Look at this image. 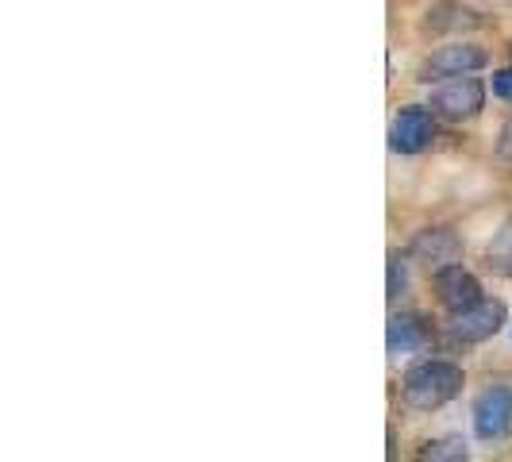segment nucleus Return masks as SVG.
<instances>
[{
    "instance_id": "nucleus-14",
    "label": "nucleus",
    "mask_w": 512,
    "mask_h": 462,
    "mask_svg": "<svg viewBox=\"0 0 512 462\" xmlns=\"http://www.w3.org/2000/svg\"><path fill=\"white\" fill-rule=\"evenodd\" d=\"M493 93H497L501 101H512V66L493 74Z\"/></svg>"
},
{
    "instance_id": "nucleus-1",
    "label": "nucleus",
    "mask_w": 512,
    "mask_h": 462,
    "mask_svg": "<svg viewBox=\"0 0 512 462\" xmlns=\"http://www.w3.org/2000/svg\"><path fill=\"white\" fill-rule=\"evenodd\" d=\"M462 366L447 359H424L409 366L405 382H401V397L405 405L416 412H436L443 409L447 401H455L462 393Z\"/></svg>"
},
{
    "instance_id": "nucleus-8",
    "label": "nucleus",
    "mask_w": 512,
    "mask_h": 462,
    "mask_svg": "<svg viewBox=\"0 0 512 462\" xmlns=\"http://www.w3.org/2000/svg\"><path fill=\"white\" fill-rule=\"evenodd\" d=\"M436 278V297L439 305L447 308V312H459V308H470L482 301V282L470 274V270H462V262L455 266H443Z\"/></svg>"
},
{
    "instance_id": "nucleus-12",
    "label": "nucleus",
    "mask_w": 512,
    "mask_h": 462,
    "mask_svg": "<svg viewBox=\"0 0 512 462\" xmlns=\"http://www.w3.org/2000/svg\"><path fill=\"white\" fill-rule=\"evenodd\" d=\"M470 451L462 447V439H432V443H424L420 447V459H451V462H459L466 459Z\"/></svg>"
},
{
    "instance_id": "nucleus-5",
    "label": "nucleus",
    "mask_w": 512,
    "mask_h": 462,
    "mask_svg": "<svg viewBox=\"0 0 512 462\" xmlns=\"http://www.w3.org/2000/svg\"><path fill=\"white\" fill-rule=\"evenodd\" d=\"M432 139H436V112H432V104H428V108H424V104H409V108L397 112L393 131H389L393 151L420 154L424 147H432Z\"/></svg>"
},
{
    "instance_id": "nucleus-10",
    "label": "nucleus",
    "mask_w": 512,
    "mask_h": 462,
    "mask_svg": "<svg viewBox=\"0 0 512 462\" xmlns=\"http://www.w3.org/2000/svg\"><path fill=\"white\" fill-rule=\"evenodd\" d=\"M424 343H428V324H424V316H416V312H397V316L389 320V332H385L389 355H409V351H420Z\"/></svg>"
},
{
    "instance_id": "nucleus-7",
    "label": "nucleus",
    "mask_w": 512,
    "mask_h": 462,
    "mask_svg": "<svg viewBox=\"0 0 512 462\" xmlns=\"http://www.w3.org/2000/svg\"><path fill=\"white\" fill-rule=\"evenodd\" d=\"M486 62H489V54L482 51V47H474V43H451V47H439V51L424 62L420 77H424V81H439V77L474 74V70H482Z\"/></svg>"
},
{
    "instance_id": "nucleus-6",
    "label": "nucleus",
    "mask_w": 512,
    "mask_h": 462,
    "mask_svg": "<svg viewBox=\"0 0 512 462\" xmlns=\"http://www.w3.org/2000/svg\"><path fill=\"white\" fill-rule=\"evenodd\" d=\"M409 258H416L428 274H439L443 266H455L462 258V239L451 228H424L412 235Z\"/></svg>"
},
{
    "instance_id": "nucleus-3",
    "label": "nucleus",
    "mask_w": 512,
    "mask_h": 462,
    "mask_svg": "<svg viewBox=\"0 0 512 462\" xmlns=\"http://www.w3.org/2000/svg\"><path fill=\"white\" fill-rule=\"evenodd\" d=\"M470 420H474V436L486 439V443L509 436L512 432V385H505V382L486 385V389L474 397Z\"/></svg>"
},
{
    "instance_id": "nucleus-4",
    "label": "nucleus",
    "mask_w": 512,
    "mask_h": 462,
    "mask_svg": "<svg viewBox=\"0 0 512 462\" xmlns=\"http://www.w3.org/2000/svg\"><path fill=\"white\" fill-rule=\"evenodd\" d=\"M505 320H509L505 301H489V297H482L478 305L451 312L447 332L455 335L459 343H486V339H493V335L505 328Z\"/></svg>"
},
{
    "instance_id": "nucleus-13",
    "label": "nucleus",
    "mask_w": 512,
    "mask_h": 462,
    "mask_svg": "<svg viewBox=\"0 0 512 462\" xmlns=\"http://www.w3.org/2000/svg\"><path fill=\"white\" fill-rule=\"evenodd\" d=\"M405 285H409V274H405V258L397 255H389V301H397L401 293H405Z\"/></svg>"
},
{
    "instance_id": "nucleus-11",
    "label": "nucleus",
    "mask_w": 512,
    "mask_h": 462,
    "mask_svg": "<svg viewBox=\"0 0 512 462\" xmlns=\"http://www.w3.org/2000/svg\"><path fill=\"white\" fill-rule=\"evenodd\" d=\"M486 266L501 278H512V216L493 231V239L486 247Z\"/></svg>"
},
{
    "instance_id": "nucleus-2",
    "label": "nucleus",
    "mask_w": 512,
    "mask_h": 462,
    "mask_svg": "<svg viewBox=\"0 0 512 462\" xmlns=\"http://www.w3.org/2000/svg\"><path fill=\"white\" fill-rule=\"evenodd\" d=\"M482 108H486V85L470 74L447 77L436 93H432V112L443 116V120H451V124L474 120Z\"/></svg>"
},
{
    "instance_id": "nucleus-9",
    "label": "nucleus",
    "mask_w": 512,
    "mask_h": 462,
    "mask_svg": "<svg viewBox=\"0 0 512 462\" xmlns=\"http://www.w3.org/2000/svg\"><path fill=\"white\" fill-rule=\"evenodd\" d=\"M424 35H451V31H474L482 27V12L466 8L459 0H439L424 12Z\"/></svg>"
},
{
    "instance_id": "nucleus-15",
    "label": "nucleus",
    "mask_w": 512,
    "mask_h": 462,
    "mask_svg": "<svg viewBox=\"0 0 512 462\" xmlns=\"http://www.w3.org/2000/svg\"><path fill=\"white\" fill-rule=\"evenodd\" d=\"M497 154H501L505 162H512V116L505 120V128H501V135H497Z\"/></svg>"
}]
</instances>
